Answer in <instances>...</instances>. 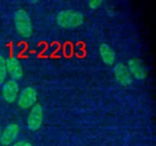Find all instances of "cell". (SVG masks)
I'll use <instances>...</instances> for the list:
<instances>
[{
  "mask_svg": "<svg viewBox=\"0 0 156 146\" xmlns=\"http://www.w3.org/2000/svg\"><path fill=\"white\" fill-rule=\"evenodd\" d=\"M57 22L63 27H76L84 22V16L76 10H62L57 16Z\"/></svg>",
  "mask_w": 156,
  "mask_h": 146,
  "instance_id": "obj_1",
  "label": "cell"
},
{
  "mask_svg": "<svg viewBox=\"0 0 156 146\" xmlns=\"http://www.w3.org/2000/svg\"><path fill=\"white\" fill-rule=\"evenodd\" d=\"M15 26L19 34L25 37H29L32 34V22L27 13L23 9H19L15 13Z\"/></svg>",
  "mask_w": 156,
  "mask_h": 146,
  "instance_id": "obj_2",
  "label": "cell"
},
{
  "mask_svg": "<svg viewBox=\"0 0 156 146\" xmlns=\"http://www.w3.org/2000/svg\"><path fill=\"white\" fill-rule=\"evenodd\" d=\"M37 94L34 88L27 87L21 91L17 96V103L23 109L32 108L37 101Z\"/></svg>",
  "mask_w": 156,
  "mask_h": 146,
  "instance_id": "obj_3",
  "label": "cell"
},
{
  "mask_svg": "<svg viewBox=\"0 0 156 146\" xmlns=\"http://www.w3.org/2000/svg\"><path fill=\"white\" fill-rule=\"evenodd\" d=\"M42 123H43V109H42L41 105L35 104L31 108V110L28 113V116L27 119V126L30 130L36 131V130L39 129Z\"/></svg>",
  "mask_w": 156,
  "mask_h": 146,
  "instance_id": "obj_4",
  "label": "cell"
},
{
  "mask_svg": "<svg viewBox=\"0 0 156 146\" xmlns=\"http://www.w3.org/2000/svg\"><path fill=\"white\" fill-rule=\"evenodd\" d=\"M19 87L16 80H8L4 82L2 87V96L6 102H14L18 96Z\"/></svg>",
  "mask_w": 156,
  "mask_h": 146,
  "instance_id": "obj_5",
  "label": "cell"
},
{
  "mask_svg": "<svg viewBox=\"0 0 156 146\" xmlns=\"http://www.w3.org/2000/svg\"><path fill=\"white\" fill-rule=\"evenodd\" d=\"M19 134V127L16 123H10L8 124L3 132H1L0 136V143L4 146L10 145L15 142V140L17 138Z\"/></svg>",
  "mask_w": 156,
  "mask_h": 146,
  "instance_id": "obj_6",
  "label": "cell"
},
{
  "mask_svg": "<svg viewBox=\"0 0 156 146\" xmlns=\"http://www.w3.org/2000/svg\"><path fill=\"white\" fill-rule=\"evenodd\" d=\"M114 76L116 80L123 86H128L133 82V77L127 66L123 63H117L114 66Z\"/></svg>",
  "mask_w": 156,
  "mask_h": 146,
  "instance_id": "obj_7",
  "label": "cell"
},
{
  "mask_svg": "<svg viewBox=\"0 0 156 146\" xmlns=\"http://www.w3.org/2000/svg\"><path fill=\"white\" fill-rule=\"evenodd\" d=\"M127 68L132 77H134L137 80H144L147 76V70L144 64L138 59H130Z\"/></svg>",
  "mask_w": 156,
  "mask_h": 146,
  "instance_id": "obj_8",
  "label": "cell"
},
{
  "mask_svg": "<svg viewBox=\"0 0 156 146\" xmlns=\"http://www.w3.org/2000/svg\"><path fill=\"white\" fill-rule=\"evenodd\" d=\"M6 62V69H7V73L10 74L12 77V80H17L22 78L23 76V69L20 62L15 59V58H8L5 59Z\"/></svg>",
  "mask_w": 156,
  "mask_h": 146,
  "instance_id": "obj_9",
  "label": "cell"
},
{
  "mask_svg": "<svg viewBox=\"0 0 156 146\" xmlns=\"http://www.w3.org/2000/svg\"><path fill=\"white\" fill-rule=\"evenodd\" d=\"M100 54L103 62L107 65H112L116 59V54L114 50L108 44H101L100 46Z\"/></svg>",
  "mask_w": 156,
  "mask_h": 146,
  "instance_id": "obj_10",
  "label": "cell"
},
{
  "mask_svg": "<svg viewBox=\"0 0 156 146\" xmlns=\"http://www.w3.org/2000/svg\"><path fill=\"white\" fill-rule=\"evenodd\" d=\"M7 74L5 58L4 56H0V83H3L5 80Z\"/></svg>",
  "mask_w": 156,
  "mask_h": 146,
  "instance_id": "obj_11",
  "label": "cell"
},
{
  "mask_svg": "<svg viewBox=\"0 0 156 146\" xmlns=\"http://www.w3.org/2000/svg\"><path fill=\"white\" fill-rule=\"evenodd\" d=\"M102 4V1L101 0H91L88 3L90 8H92V9H96L98 7H100Z\"/></svg>",
  "mask_w": 156,
  "mask_h": 146,
  "instance_id": "obj_12",
  "label": "cell"
},
{
  "mask_svg": "<svg viewBox=\"0 0 156 146\" xmlns=\"http://www.w3.org/2000/svg\"><path fill=\"white\" fill-rule=\"evenodd\" d=\"M13 146H33L31 144L27 143V142H17Z\"/></svg>",
  "mask_w": 156,
  "mask_h": 146,
  "instance_id": "obj_13",
  "label": "cell"
},
{
  "mask_svg": "<svg viewBox=\"0 0 156 146\" xmlns=\"http://www.w3.org/2000/svg\"><path fill=\"white\" fill-rule=\"evenodd\" d=\"M0 136H1V128H0Z\"/></svg>",
  "mask_w": 156,
  "mask_h": 146,
  "instance_id": "obj_14",
  "label": "cell"
}]
</instances>
